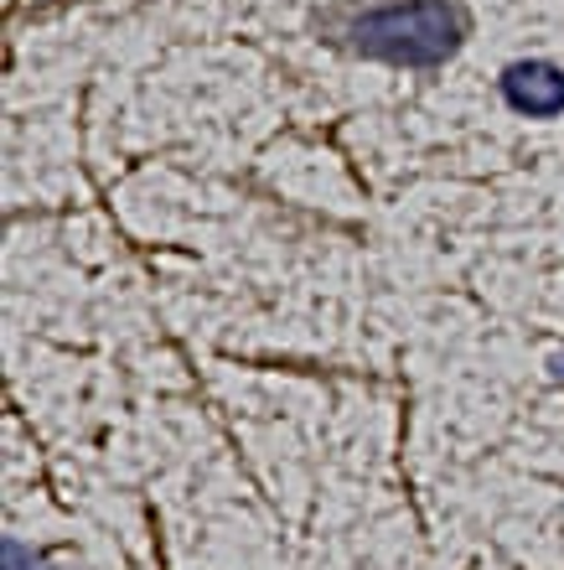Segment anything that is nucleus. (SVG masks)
<instances>
[{
    "instance_id": "nucleus-1",
    "label": "nucleus",
    "mask_w": 564,
    "mask_h": 570,
    "mask_svg": "<svg viewBox=\"0 0 564 570\" xmlns=\"http://www.w3.org/2000/svg\"><path fill=\"white\" fill-rule=\"evenodd\" d=\"M466 16L451 0H388L347 27V47L394 68H435L461 52Z\"/></svg>"
},
{
    "instance_id": "nucleus-2",
    "label": "nucleus",
    "mask_w": 564,
    "mask_h": 570,
    "mask_svg": "<svg viewBox=\"0 0 564 570\" xmlns=\"http://www.w3.org/2000/svg\"><path fill=\"white\" fill-rule=\"evenodd\" d=\"M503 99H507V109H518L528 120H554V115H564V68L550 58L507 62Z\"/></svg>"
},
{
    "instance_id": "nucleus-3",
    "label": "nucleus",
    "mask_w": 564,
    "mask_h": 570,
    "mask_svg": "<svg viewBox=\"0 0 564 570\" xmlns=\"http://www.w3.org/2000/svg\"><path fill=\"white\" fill-rule=\"evenodd\" d=\"M0 556H6V570H42V556H37V550H27L21 540H6V550H0Z\"/></svg>"
},
{
    "instance_id": "nucleus-4",
    "label": "nucleus",
    "mask_w": 564,
    "mask_h": 570,
    "mask_svg": "<svg viewBox=\"0 0 564 570\" xmlns=\"http://www.w3.org/2000/svg\"><path fill=\"white\" fill-rule=\"evenodd\" d=\"M550 368H554V379H560V384H564V353H554V363H550Z\"/></svg>"
}]
</instances>
